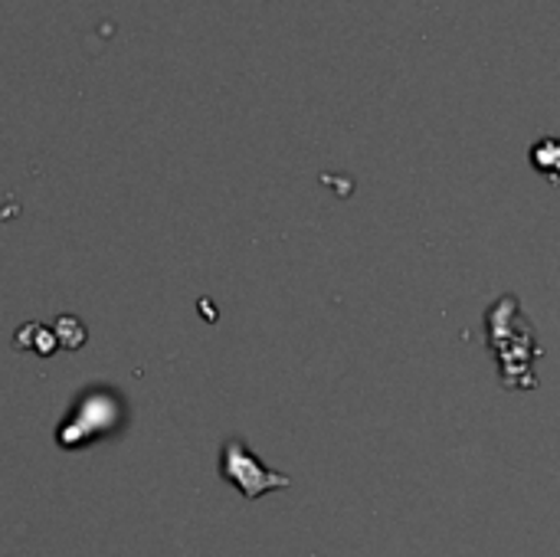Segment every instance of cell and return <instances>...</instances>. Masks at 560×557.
I'll list each match as a JSON object with an SVG mask.
<instances>
[{"instance_id":"cell-4","label":"cell","mask_w":560,"mask_h":557,"mask_svg":"<svg viewBox=\"0 0 560 557\" xmlns=\"http://www.w3.org/2000/svg\"><path fill=\"white\" fill-rule=\"evenodd\" d=\"M528 158H532V167L538 174H545L551 184H560V138L548 135V138L535 141L532 151H528Z\"/></svg>"},{"instance_id":"cell-5","label":"cell","mask_w":560,"mask_h":557,"mask_svg":"<svg viewBox=\"0 0 560 557\" xmlns=\"http://www.w3.org/2000/svg\"><path fill=\"white\" fill-rule=\"evenodd\" d=\"M56 341L62 345V348H82L85 345V325L79 322V318H72V315H59L56 318Z\"/></svg>"},{"instance_id":"cell-1","label":"cell","mask_w":560,"mask_h":557,"mask_svg":"<svg viewBox=\"0 0 560 557\" xmlns=\"http://www.w3.org/2000/svg\"><path fill=\"white\" fill-rule=\"evenodd\" d=\"M486 328H489V345L499 358L502 387H509V391L538 387V374H532V371H535V358L541 355V348H538L535 328L522 315L518 299L515 295L499 299L486 318Z\"/></svg>"},{"instance_id":"cell-3","label":"cell","mask_w":560,"mask_h":557,"mask_svg":"<svg viewBox=\"0 0 560 557\" xmlns=\"http://www.w3.org/2000/svg\"><path fill=\"white\" fill-rule=\"evenodd\" d=\"M220 476L233 486V489H240V496L246 499V502H256V499H262L266 492H279V489H289L292 486V479L285 476V473H276V469H269L243 440H226L223 443V450H220Z\"/></svg>"},{"instance_id":"cell-2","label":"cell","mask_w":560,"mask_h":557,"mask_svg":"<svg viewBox=\"0 0 560 557\" xmlns=\"http://www.w3.org/2000/svg\"><path fill=\"white\" fill-rule=\"evenodd\" d=\"M125 420H128V407H125L121 394L95 387V391H85L72 404L69 417L56 430V443L62 450H79L85 443H95V440L118 433L125 427Z\"/></svg>"}]
</instances>
